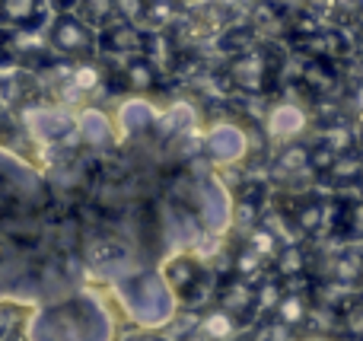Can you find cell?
<instances>
[{
	"label": "cell",
	"mask_w": 363,
	"mask_h": 341,
	"mask_svg": "<svg viewBox=\"0 0 363 341\" xmlns=\"http://www.w3.org/2000/svg\"><path fill=\"white\" fill-rule=\"evenodd\" d=\"M118 303L108 291L80 287L26 316V341H118Z\"/></svg>",
	"instance_id": "obj_1"
},
{
	"label": "cell",
	"mask_w": 363,
	"mask_h": 341,
	"mask_svg": "<svg viewBox=\"0 0 363 341\" xmlns=\"http://www.w3.org/2000/svg\"><path fill=\"white\" fill-rule=\"evenodd\" d=\"M112 297L121 316H128L144 332H163L179 319L182 300L169 291L160 268H138L131 274L115 278Z\"/></svg>",
	"instance_id": "obj_2"
},
{
	"label": "cell",
	"mask_w": 363,
	"mask_h": 341,
	"mask_svg": "<svg viewBox=\"0 0 363 341\" xmlns=\"http://www.w3.org/2000/svg\"><path fill=\"white\" fill-rule=\"evenodd\" d=\"M45 201V182L26 160L0 147V217L29 214Z\"/></svg>",
	"instance_id": "obj_3"
},
{
	"label": "cell",
	"mask_w": 363,
	"mask_h": 341,
	"mask_svg": "<svg viewBox=\"0 0 363 341\" xmlns=\"http://www.w3.org/2000/svg\"><path fill=\"white\" fill-rule=\"evenodd\" d=\"M233 208H236V198L233 191L223 185V179L217 172H201L194 179V217L201 220L207 236L213 240H223L233 230Z\"/></svg>",
	"instance_id": "obj_4"
},
{
	"label": "cell",
	"mask_w": 363,
	"mask_h": 341,
	"mask_svg": "<svg viewBox=\"0 0 363 341\" xmlns=\"http://www.w3.org/2000/svg\"><path fill=\"white\" fill-rule=\"evenodd\" d=\"M252 150L249 131L239 125L236 118H213L201 131V153L211 160V166L223 169V166H239L245 163Z\"/></svg>",
	"instance_id": "obj_5"
},
{
	"label": "cell",
	"mask_w": 363,
	"mask_h": 341,
	"mask_svg": "<svg viewBox=\"0 0 363 341\" xmlns=\"http://www.w3.org/2000/svg\"><path fill=\"white\" fill-rule=\"evenodd\" d=\"M23 131L35 144H64L77 138V112L67 106H51V102H32L19 112Z\"/></svg>",
	"instance_id": "obj_6"
},
{
	"label": "cell",
	"mask_w": 363,
	"mask_h": 341,
	"mask_svg": "<svg viewBox=\"0 0 363 341\" xmlns=\"http://www.w3.org/2000/svg\"><path fill=\"white\" fill-rule=\"evenodd\" d=\"M309 131V112L303 102L296 99H281L268 108L264 115V134L274 147H290V144H300V138Z\"/></svg>",
	"instance_id": "obj_7"
},
{
	"label": "cell",
	"mask_w": 363,
	"mask_h": 341,
	"mask_svg": "<svg viewBox=\"0 0 363 341\" xmlns=\"http://www.w3.org/2000/svg\"><path fill=\"white\" fill-rule=\"evenodd\" d=\"M160 115H163V106H160V102H153L150 96H125V99L115 106V112H112L118 140L150 134L153 128H157Z\"/></svg>",
	"instance_id": "obj_8"
},
{
	"label": "cell",
	"mask_w": 363,
	"mask_h": 341,
	"mask_svg": "<svg viewBox=\"0 0 363 341\" xmlns=\"http://www.w3.org/2000/svg\"><path fill=\"white\" fill-rule=\"evenodd\" d=\"M48 42H51V48L64 57H80V64L93 61V48H96L93 29H89L83 19L70 16V13H64V16H57L55 23H51Z\"/></svg>",
	"instance_id": "obj_9"
},
{
	"label": "cell",
	"mask_w": 363,
	"mask_h": 341,
	"mask_svg": "<svg viewBox=\"0 0 363 341\" xmlns=\"http://www.w3.org/2000/svg\"><path fill=\"white\" fill-rule=\"evenodd\" d=\"M204 227L194 217V211L179 208V204H166L163 208V240L169 242V255L179 252H198V246L204 242Z\"/></svg>",
	"instance_id": "obj_10"
},
{
	"label": "cell",
	"mask_w": 363,
	"mask_h": 341,
	"mask_svg": "<svg viewBox=\"0 0 363 341\" xmlns=\"http://www.w3.org/2000/svg\"><path fill=\"white\" fill-rule=\"evenodd\" d=\"M77 140L93 147V150H108V147L118 144L112 112H106L99 106H83L77 112Z\"/></svg>",
	"instance_id": "obj_11"
},
{
	"label": "cell",
	"mask_w": 363,
	"mask_h": 341,
	"mask_svg": "<svg viewBox=\"0 0 363 341\" xmlns=\"http://www.w3.org/2000/svg\"><path fill=\"white\" fill-rule=\"evenodd\" d=\"M160 274H163V281L169 284V291L182 300L201 281V259L191 255V252L166 255V262L160 265Z\"/></svg>",
	"instance_id": "obj_12"
},
{
	"label": "cell",
	"mask_w": 363,
	"mask_h": 341,
	"mask_svg": "<svg viewBox=\"0 0 363 341\" xmlns=\"http://www.w3.org/2000/svg\"><path fill=\"white\" fill-rule=\"evenodd\" d=\"M191 131H198V108L191 102H172V106H163V115H160L157 134L160 140H182L188 138Z\"/></svg>",
	"instance_id": "obj_13"
},
{
	"label": "cell",
	"mask_w": 363,
	"mask_h": 341,
	"mask_svg": "<svg viewBox=\"0 0 363 341\" xmlns=\"http://www.w3.org/2000/svg\"><path fill=\"white\" fill-rule=\"evenodd\" d=\"M230 80L245 93H262L268 86V57L264 51H245L230 64Z\"/></svg>",
	"instance_id": "obj_14"
},
{
	"label": "cell",
	"mask_w": 363,
	"mask_h": 341,
	"mask_svg": "<svg viewBox=\"0 0 363 341\" xmlns=\"http://www.w3.org/2000/svg\"><path fill=\"white\" fill-rule=\"evenodd\" d=\"M236 335H239V319H233L220 306L201 313L198 325H194V338L198 341H236Z\"/></svg>",
	"instance_id": "obj_15"
},
{
	"label": "cell",
	"mask_w": 363,
	"mask_h": 341,
	"mask_svg": "<svg viewBox=\"0 0 363 341\" xmlns=\"http://www.w3.org/2000/svg\"><path fill=\"white\" fill-rule=\"evenodd\" d=\"M220 310L230 313L233 319H249L252 313H255V287L233 278L230 284L220 291Z\"/></svg>",
	"instance_id": "obj_16"
},
{
	"label": "cell",
	"mask_w": 363,
	"mask_h": 341,
	"mask_svg": "<svg viewBox=\"0 0 363 341\" xmlns=\"http://www.w3.org/2000/svg\"><path fill=\"white\" fill-rule=\"evenodd\" d=\"M102 45H106L108 51H115V55L138 57L140 51H144V35H140L131 23H112L102 32Z\"/></svg>",
	"instance_id": "obj_17"
},
{
	"label": "cell",
	"mask_w": 363,
	"mask_h": 341,
	"mask_svg": "<svg viewBox=\"0 0 363 341\" xmlns=\"http://www.w3.org/2000/svg\"><path fill=\"white\" fill-rule=\"evenodd\" d=\"M121 80L131 89V96H150V89L157 86V70L147 57H128L125 67H121Z\"/></svg>",
	"instance_id": "obj_18"
},
{
	"label": "cell",
	"mask_w": 363,
	"mask_h": 341,
	"mask_svg": "<svg viewBox=\"0 0 363 341\" xmlns=\"http://www.w3.org/2000/svg\"><path fill=\"white\" fill-rule=\"evenodd\" d=\"M274 319L281 325H287V329H296V325H303L309 319V300H306V294H300V291L284 294L281 303H277V310H274Z\"/></svg>",
	"instance_id": "obj_19"
},
{
	"label": "cell",
	"mask_w": 363,
	"mask_h": 341,
	"mask_svg": "<svg viewBox=\"0 0 363 341\" xmlns=\"http://www.w3.org/2000/svg\"><path fill=\"white\" fill-rule=\"evenodd\" d=\"M274 268L281 278H300V274L306 272V249H303L300 242H287V246L277 252Z\"/></svg>",
	"instance_id": "obj_20"
},
{
	"label": "cell",
	"mask_w": 363,
	"mask_h": 341,
	"mask_svg": "<svg viewBox=\"0 0 363 341\" xmlns=\"http://www.w3.org/2000/svg\"><path fill=\"white\" fill-rule=\"evenodd\" d=\"M0 16L13 26H26L42 16V4H35V0H4L0 4Z\"/></svg>",
	"instance_id": "obj_21"
},
{
	"label": "cell",
	"mask_w": 363,
	"mask_h": 341,
	"mask_svg": "<svg viewBox=\"0 0 363 341\" xmlns=\"http://www.w3.org/2000/svg\"><path fill=\"white\" fill-rule=\"evenodd\" d=\"M249 249L258 255V259H277V252H281V236L274 233V230L268 227H255L249 233Z\"/></svg>",
	"instance_id": "obj_22"
},
{
	"label": "cell",
	"mask_w": 363,
	"mask_h": 341,
	"mask_svg": "<svg viewBox=\"0 0 363 341\" xmlns=\"http://www.w3.org/2000/svg\"><path fill=\"white\" fill-rule=\"evenodd\" d=\"M309 169V150L303 144H290L281 150V157H277V172H284V176H296V172Z\"/></svg>",
	"instance_id": "obj_23"
},
{
	"label": "cell",
	"mask_w": 363,
	"mask_h": 341,
	"mask_svg": "<svg viewBox=\"0 0 363 341\" xmlns=\"http://www.w3.org/2000/svg\"><path fill=\"white\" fill-rule=\"evenodd\" d=\"M262 259H258L255 252H252L249 246L245 249H239L236 252V259H233V274H236V281H245V284H252V281L262 274Z\"/></svg>",
	"instance_id": "obj_24"
},
{
	"label": "cell",
	"mask_w": 363,
	"mask_h": 341,
	"mask_svg": "<svg viewBox=\"0 0 363 341\" xmlns=\"http://www.w3.org/2000/svg\"><path fill=\"white\" fill-rule=\"evenodd\" d=\"M322 214H325V208H322L319 201H306L296 208L294 214V223L300 233H319L322 230Z\"/></svg>",
	"instance_id": "obj_25"
},
{
	"label": "cell",
	"mask_w": 363,
	"mask_h": 341,
	"mask_svg": "<svg viewBox=\"0 0 363 341\" xmlns=\"http://www.w3.org/2000/svg\"><path fill=\"white\" fill-rule=\"evenodd\" d=\"M322 147H328V150L335 153V157H345V153L354 150V131L347 125H335L328 128L325 134H322Z\"/></svg>",
	"instance_id": "obj_26"
},
{
	"label": "cell",
	"mask_w": 363,
	"mask_h": 341,
	"mask_svg": "<svg viewBox=\"0 0 363 341\" xmlns=\"http://www.w3.org/2000/svg\"><path fill=\"white\" fill-rule=\"evenodd\" d=\"M332 176L338 179V182H354V179H360L363 176V153L351 150V153H345V157H338L332 166Z\"/></svg>",
	"instance_id": "obj_27"
},
{
	"label": "cell",
	"mask_w": 363,
	"mask_h": 341,
	"mask_svg": "<svg viewBox=\"0 0 363 341\" xmlns=\"http://www.w3.org/2000/svg\"><path fill=\"white\" fill-rule=\"evenodd\" d=\"M303 80H306L313 89H319V93H325V89L335 86V74L325 61H309L306 67H303Z\"/></svg>",
	"instance_id": "obj_28"
},
{
	"label": "cell",
	"mask_w": 363,
	"mask_h": 341,
	"mask_svg": "<svg viewBox=\"0 0 363 341\" xmlns=\"http://www.w3.org/2000/svg\"><path fill=\"white\" fill-rule=\"evenodd\" d=\"M306 48L315 55V61H325V57H335L341 51V38L335 32H319L306 42Z\"/></svg>",
	"instance_id": "obj_29"
},
{
	"label": "cell",
	"mask_w": 363,
	"mask_h": 341,
	"mask_svg": "<svg viewBox=\"0 0 363 341\" xmlns=\"http://www.w3.org/2000/svg\"><path fill=\"white\" fill-rule=\"evenodd\" d=\"M99 80H102V70L96 67L93 61H83L74 67V83H70V86H77L80 93H89V89L99 86Z\"/></svg>",
	"instance_id": "obj_30"
},
{
	"label": "cell",
	"mask_w": 363,
	"mask_h": 341,
	"mask_svg": "<svg viewBox=\"0 0 363 341\" xmlns=\"http://www.w3.org/2000/svg\"><path fill=\"white\" fill-rule=\"evenodd\" d=\"M255 223H258V204L255 201H249V198H239L236 201V208H233V227H239V230H255Z\"/></svg>",
	"instance_id": "obj_31"
},
{
	"label": "cell",
	"mask_w": 363,
	"mask_h": 341,
	"mask_svg": "<svg viewBox=\"0 0 363 341\" xmlns=\"http://www.w3.org/2000/svg\"><path fill=\"white\" fill-rule=\"evenodd\" d=\"M252 341H296V338H294V329H287V325H281L277 319H271V323L258 325Z\"/></svg>",
	"instance_id": "obj_32"
},
{
	"label": "cell",
	"mask_w": 363,
	"mask_h": 341,
	"mask_svg": "<svg viewBox=\"0 0 363 341\" xmlns=\"http://www.w3.org/2000/svg\"><path fill=\"white\" fill-rule=\"evenodd\" d=\"M281 297H284V291L274 284V281H268L262 291H255V310L258 313H274L277 303H281Z\"/></svg>",
	"instance_id": "obj_33"
},
{
	"label": "cell",
	"mask_w": 363,
	"mask_h": 341,
	"mask_svg": "<svg viewBox=\"0 0 363 341\" xmlns=\"http://www.w3.org/2000/svg\"><path fill=\"white\" fill-rule=\"evenodd\" d=\"M335 160H338V157H335L328 147H322V144L309 147V169H315V172H332Z\"/></svg>",
	"instance_id": "obj_34"
},
{
	"label": "cell",
	"mask_w": 363,
	"mask_h": 341,
	"mask_svg": "<svg viewBox=\"0 0 363 341\" xmlns=\"http://www.w3.org/2000/svg\"><path fill=\"white\" fill-rule=\"evenodd\" d=\"M341 323H345V332L354 338H363V303H351L345 310V316H341Z\"/></svg>",
	"instance_id": "obj_35"
},
{
	"label": "cell",
	"mask_w": 363,
	"mask_h": 341,
	"mask_svg": "<svg viewBox=\"0 0 363 341\" xmlns=\"http://www.w3.org/2000/svg\"><path fill=\"white\" fill-rule=\"evenodd\" d=\"M172 10H176V6L163 4V0H160V4H144V16H150L153 23H166V19L172 16Z\"/></svg>",
	"instance_id": "obj_36"
},
{
	"label": "cell",
	"mask_w": 363,
	"mask_h": 341,
	"mask_svg": "<svg viewBox=\"0 0 363 341\" xmlns=\"http://www.w3.org/2000/svg\"><path fill=\"white\" fill-rule=\"evenodd\" d=\"M351 220H354V230H357V233H363V201L351 211Z\"/></svg>",
	"instance_id": "obj_37"
},
{
	"label": "cell",
	"mask_w": 363,
	"mask_h": 341,
	"mask_svg": "<svg viewBox=\"0 0 363 341\" xmlns=\"http://www.w3.org/2000/svg\"><path fill=\"white\" fill-rule=\"evenodd\" d=\"M354 108L363 112V86H357V93H354Z\"/></svg>",
	"instance_id": "obj_38"
},
{
	"label": "cell",
	"mask_w": 363,
	"mask_h": 341,
	"mask_svg": "<svg viewBox=\"0 0 363 341\" xmlns=\"http://www.w3.org/2000/svg\"><path fill=\"white\" fill-rule=\"evenodd\" d=\"M140 341H166V338H160V335H147V338H140Z\"/></svg>",
	"instance_id": "obj_39"
},
{
	"label": "cell",
	"mask_w": 363,
	"mask_h": 341,
	"mask_svg": "<svg viewBox=\"0 0 363 341\" xmlns=\"http://www.w3.org/2000/svg\"><path fill=\"white\" fill-rule=\"evenodd\" d=\"M303 341H332V338H303Z\"/></svg>",
	"instance_id": "obj_40"
}]
</instances>
